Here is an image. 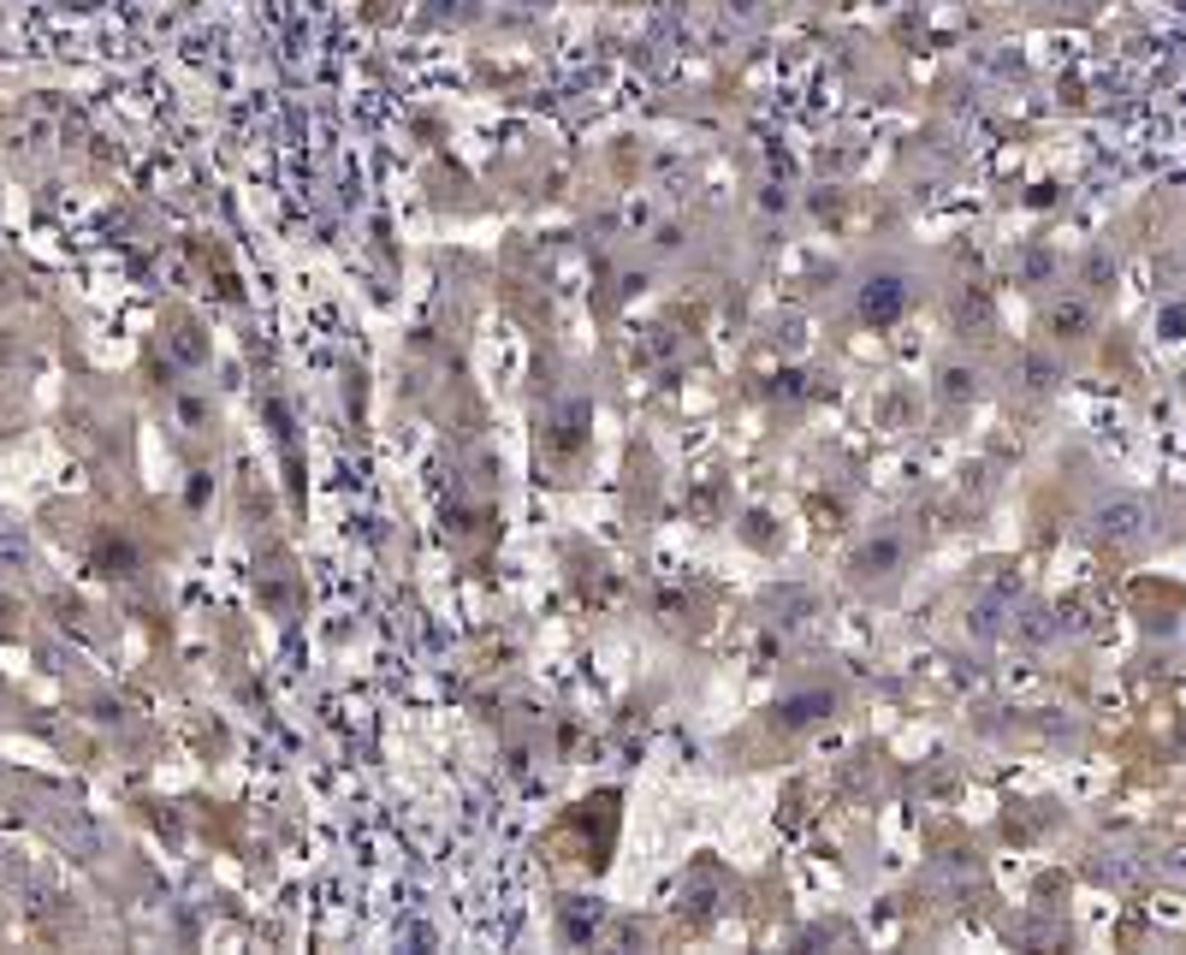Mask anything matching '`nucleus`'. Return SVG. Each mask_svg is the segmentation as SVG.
Segmentation results:
<instances>
[{
    "mask_svg": "<svg viewBox=\"0 0 1186 955\" xmlns=\"http://www.w3.org/2000/svg\"><path fill=\"white\" fill-rule=\"evenodd\" d=\"M896 564H902V535H872L861 552H854V576L861 582H878V576H896Z\"/></svg>",
    "mask_w": 1186,
    "mask_h": 955,
    "instance_id": "obj_1",
    "label": "nucleus"
},
{
    "mask_svg": "<svg viewBox=\"0 0 1186 955\" xmlns=\"http://www.w3.org/2000/svg\"><path fill=\"white\" fill-rule=\"evenodd\" d=\"M896 309H902V291H896V279H872V291H866V315H872V321H890Z\"/></svg>",
    "mask_w": 1186,
    "mask_h": 955,
    "instance_id": "obj_2",
    "label": "nucleus"
}]
</instances>
